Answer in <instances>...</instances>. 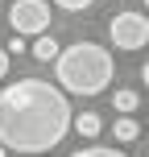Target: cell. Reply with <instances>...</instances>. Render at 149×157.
I'll return each instance as SVG.
<instances>
[{
  "mask_svg": "<svg viewBox=\"0 0 149 157\" xmlns=\"http://www.w3.org/2000/svg\"><path fill=\"white\" fill-rule=\"evenodd\" d=\"M71 103L46 78H17L0 91V149L50 153L71 132Z\"/></svg>",
  "mask_w": 149,
  "mask_h": 157,
  "instance_id": "1",
  "label": "cell"
},
{
  "mask_svg": "<svg viewBox=\"0 0 149 157\" xmlns=\"http://www.w3.org/2000/svg\"><path fill=\"white\" fill-rule=\"evenodd\" d=\"M54 75H58V87H66L75 95H100L112 83V75H116V62L95 41H75V46L58 50Z\"/></svg>",
  "mask_w": 149,
  "mask_h": 157,
  "instance_id": "2",
  "label": "cell"
},
{
  "mask_svg": "<svg viewBox=\"0 0 149 157\" xmlns=\"http://www.w3.org/2000/svg\"><path fill=\"white\" fill-rule=\"evenodd\" d=\"M108 37L116 50H141L149 46V17L141 13H116L108 21Z\"/></svg>",
  "mask_w": 149,
  "mask_h": 157,
  "instance_id": "3",
  "label": "cell"
},
{
  "mask_svg": "<svg viewBox=\"0 0 149 157\" xmlns=\"http://www.w3.org/2000/svg\"><path fill=\"white\" fill-rule=\"evenodd\" d=\"M8 25H13V33H21V37H37V33L50 29V4L46 0H13Z\"/></svg>",
  "mask_w": 149,
  "mask_h": 157,
  "instance_id": "4",
  "label": "cell"
},
{
  "mask_svg": "<svg viewBox=\"0 0 149 157\" xmlns=\"http://www.w3.org/2000/svg\"><path fill=\"white\" fill-rule=\"evenodd\" d=\"M71 128H75L79 136H87V141H95V136L104 132V120L95 116V112H83V116H75V120H71Z\"/></svg>",
  "mask_w": 149,
  "mask_h": 157,
  "instance_id": "5",
  "label": "cell"
},
{
  "mask_svg": "<svg viewBox=\"0 0 149 157\" xmlns=\"http://www.w3.org/2000/svg\"><path fill=\"white\" fill-rule=\"evenodd\" d=\"M137 103H141V95H137L133 87H116V95H112V108H116L120 116H133Z\"/></svg>",
  "mask_w": 149,
  "mask_h": 157,
  "instance_id": "6",
  "label": "cell"
},
{
  "mask_svg": "<svg viewBox=\"0 0 149 157\" xmlns=\"http://www.w3.org/2000/svg\"><path fill=\"white\" fill-rule=\"evenodd\" d=\"M58 50H62V46L50 37V29H46V33H37V41H33V58H37V62H54Z\"/></svg>",
  "mask_w": 149,
  "mask_h": 157,
  "instance_id": "7",
  "label": "cell"
},
{
  "mask_svg": "<svg viewBox=\"0 0 149 157\" xmlns=\"http://www.w3.org/2000/svg\"><path fill=\"white\" fill-rule=\"evenodd\" d=\"M112 132H116L120 145H133L137 136H141V124H137V120H128V116H120L116 124H112Z\"/></svg>",
  "mask_w": 149,
  "mask_h": 157,
  "instance_id": "8",
  "label": "cell"
},
{
  "mask_svg": "<svg viewBox=\"0 0 149 157\" xmlns=\"http://www.w3.org/2000/svg\"><path fill=\"white\" fill-rule=\"evenodd\" d=\"M71 157H128V153H120V149H112V145H87V149H79Z\"/></svg>",
  "mask_w": 149,
  "mask_h": 157,
  "instance_id": "9",
  "label": "cell"
},
{
  "mask_svg": "<svg viewBox=\"0 0 149 157\" xmlns=\"http://www.w3.org/2000/svg\"><path fill=\"white\" fill-rule=\"evenodd\" d=\"M58 8H66V13H83V8H91L95 0H54Z\"/></svg>",
  "mask_w": 149,
  "mask_h": 157,
  "instance_id": "10",
  "label": "cell"
},
{
  "mask_svg": "<svg viewBox=\"0 0 149 157\" xmlns=\"http://www.w3.org/2000/svg\"><path fill=\"white\" fill-rule=\"evenodd\" d=\"M8 54H25V37H21V33H13V37H8Z\"/></svg>",
  "mask_w": 149,
  "mask_h": 157,
  "instance_id": "11",
  "label": "cell"
},
{
  "mask_svg": "<svg viewBox=\"0 0 149 157\" xmlns=\"http://www.w3.org/2000/svg\"><path fill=\"white\" fill-rule=\"evenodd\" d=\"M4 75H8V50L0 46V78H4Z\"/></svg>",
  "mask_w": 149,
  "mask_h": 157,
  "instance_id": "12",
  "label": "cell"
},
{
  "mask_svg": "<svg viewBox=\"0 0 149 157\" xmlns=\"http://www.w3.org/2000/svg\"><path fill=\"white\" fill-rule=\"evenodd\" d=\"M141 83H145V87H149V62H145V66H141Z\"/></svg>",
  "mask_w": 149,
  "mask_h": 157,
  "instance_id": "13",
  "label": "cell"
},
{
  "mask_svg": "<svg viewBox=\"0 0 149 157\" xmlns=\"http://www.w3.org/2000/svg\"><path fill=\"white\" fill-rule=\"evenodd\" d=\"M145 4H149V0H145Z\"/></svg>",
  "mask_w": 149,
  "mask_h": 157,
  "instance_id": "14",
  "label": "cell"
}]
</instances>
